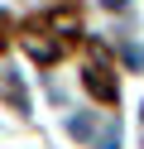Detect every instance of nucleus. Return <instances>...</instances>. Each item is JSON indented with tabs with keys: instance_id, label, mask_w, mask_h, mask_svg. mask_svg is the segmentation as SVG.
<instances>
[{
	"instance_id": "obj_1",
	"label": "nucleus",
	"mask_w": 144,
	"mask_h": 149,
	"mask_svg": "<svg viewBox=\"0 0 144 149\" xmlns=\"http://www.w3.org/2000/svg\"><path fill=\"white\" fill-rule=\"evenodd\" d=\"M86 91H91L96 101H115V82L106 77L101 68H86Z\"/></svg>"
},
{
	"instance_id": "obj_2",
	"label": "nucleus",
	"mask_w": 144,
	"mask_h": 149,
	"mask_svg": "<svg viewBox=\"0 0 144 149\" xmlns=\"http://www.w3.org/2000/svg\"><path fill=\"white\" fill-rule=\"evenodd\" d=\"M5 96H10V101H15V106H19V111H24V106H29V96H24V87H19V77H15V72H5Z\"/></svg>"
},
{
	"instance_id": "obj_3",
	"label": "nucleus",
	"mask_w": 144,
	"mask_h": 149,
	"mask_svg": "<svg viewBox=\"0 0 144 149\" xmlns=\"http://www.w3.org/2000/svg\"><path fill=\"white\" fill-rule=\"evenodd\" d=\"M67 130H72L77 139H91V120H86V116H72V120H67Z\"/></svg>"
},
{
	"instance_id": "obj_4",
	"label": "nucleus",
	"mask_w": 144,
	"mask_h": 149,
	"mask_svg": "<svg viewBox=\"0 0 144 149\" xmlns=\"http://www.w3.org/2000/svg\"><path fill=\"white\" fill-rule=\"evenodd\" d=\"M101 5H106V10H125V0H101Z\"/></svg>"
}]
</instances>
